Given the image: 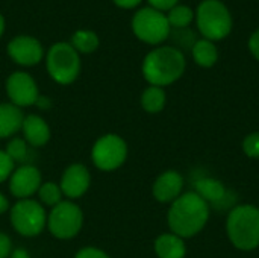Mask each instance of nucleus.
I'll return each mask as SVG.
<instances>
[{"label":"nucleus","instance_id":"9","mask_svg":"<svg viewBox=\"0 0 259 258\" xmlns=\"http://www.w3.org/2000/svg\"><path fill=\"white\" fill-rule=\"evenodd\" d=\"M127 158V144L117 134L102 135L93 146L91 160L103 172H112L123 166Z\"/></svg>","mask_w":259,"mask_h":258},{"label":"nucleus","instance_id":"12","mask_svg":"<svg viewBox=\"0 0 259 258\" xmlns=\"http://www.w3.org/2000/svg\"><path fill=\"white\" fill-rule=\"evenodd\" d=\"M41 173L35 166L24 164L9 176V192L17 199H29L41 187Z\"/></svg>","mask_w":259,"mask_h":258},{"label":"nucleus","instance_id":"7","mask_svg":"<svg viewBox=\"0 0 259 258\" xmlns=\"http://www.w3.org/2000/svg\"><path fill=\"white\" fill-rule=\"evenodd\" d=\"M135 36L147 44H159L170 36V24L164 12L153 8H141L132 18Z\"/></svg>","mask_w":259,"mask_h":258},{"label":"nucleus","instance_id":"24","mask_svg":"<svg viewBox=\"0 0 259 258\" xmlns=\"http://www.w3.org/2000/svg\"><path fill=\"white\" fill-rule=\"evenodd\" d=\"M8 157L15 163H23L27 157V144L23 138H12L8 146H6V151Z\"/></svg>","mask_w":259,"mask_h":258},{"label":"nucleus","instance_id":"2","mask_svg":"<svg viewBox=\"0 0 259 258\" xmlns=\"http://www.w3.org/2000/svg\"><path fill=\"white\" fill-rule=\"evenodd\" d=\"M184 53L171 46L158 47L149 52L143 61V76L155 87H165L176 82L185 71Z\"/></svg>","mask_w":259,"mask_h":258},{"label":"nucleus","instance_id":"34","mask_svg":"<svg viewBox=\"0 0 259 258\" xmlns=\"http://www.w3.org/2000/svg\"><path fill=\"white\" fill-rule=\"evenodd\" d=\"M11 258H29V254H27V251H24V249H15V251L12 252V257Z\"/></svg>","mask_w":259,"mask_h":258},{"label":"nucleus","instance_id":"5","mask_svg":"<svg viewBox=\"0 0 259 258\" xmlns=\"http://www.w3.org/2000/svg\"><path fill=\"white\" fill-rule=\"evenodd\" d=\"M46 67L55 82L68 85L80 73V56L70 43H55L46 55Z\"/></svg>","mask_w":259,"mask_h":258},{"label":"nucleus","instance_id":"8","mask_svg":"<svg viewBox=\"0 0 259 258\" xmlns=\"http://www.w3.org/2000/svg\"><path fill=\"white\" fill-rule=\"evenodd\" d=\"M49 231L61 240L73 239L79 234L83 225V213L74 202L61 201L55 205L47 219Z\"/></svg>","mask_w":259,"mask_h":258},{"label":"nucleus","instance_id":"28","mask_svg":"<svg viewBox=\"0 0 259 258\" xmlns=\"http://www.w3.org/2000/svg\"><path fill=\"white\" fill-rule=\"evenodd\" d=\"M178 2L179 0H149L150 8H153L156 11H161V12L170 11L171 8H175L178 5Z\"/></svg>","mask_w":259,"mask_h":258},{"label":"nucleus","instance_id":"17","mask_svg":"<svg viewBox=\"0 0 259 258\" xmlns=\"http://www.w3.org/2000/svg\"><path fill=\"white\" fill-rule=\"evenodd\" d=\"M155 252L159 258H185L187 246L184 239L173 233H167L155 240Z\"/></svg>","mask_w":259,"mask_h":258},{"label":"nucleus","instance_id":"21","mask_svg":"<svg viewBox=\"0 0 259 258\" xmlns=\"http://www.w3.org/2000/svg\"><path fill=\"white\" fill-rule=\"evenodd\" d=\"M70 44L76 49L77 53H93L97 50L100 41L96 32L90 29H79L71 35Z\"/></svg>","mask_w":259,"mask_h":258},{"label":"nucleus","instance_id":"11","mask_svg":"<svg viewBox=\"0 0 259 258\" xmlns=\"http://www.w3.org/2000/svg\"><path fill=\"white\" fill-rule=\"evenodd\" d=\"M6 52L14 62L24 67L36 65L44 56V49L41 43L29 35H18L12 38L6 46Z\"/></svg>","mask_w":259,"mask_h":258},{"label":"nucleus","instance_id":"3","mask_svg":"<svg viewBox=\"0 0 259 258\" xmlns=\"http://www.w3.org/2000/svg\"><path fill=\"white\" fill-rule=\"evenodd\" d=\"M226 233L231 243L240 251H253L259 246V208L238 205L226 219Z\"/></svg>","mask_w":259,"mask_h":258},{"label":"nucleus","instance_id":"10","mask_svg":"<svg viewBox=\"0 0 259 258\" xmlns=\"http://www.w3.org/2000/svg\"><path fill=\"white\" fill-rule=\"evenodd\" d=\"M6 93L12 105L32 106L39 97L38 85L33 78L26 71H15L6 79Z\"/></svg>","mask_w":259,"mask_h":258},{"label":"nucleus","instance_id":"36","mask_svg":"<svg viewBox=\"0 0 259 258\" xmlns=\"http://www.w3.org/2000/svg\"><path fill=\"white\" fill-rule=\"evenodd\" d=\"M258 208H259V207H258Z\"/></svg>","mask_w":259,"mask_h":258},{"label":"nucleus","instance_id":"15","mask_svg":"<svg viewBox=\"0 0 259 258\" xmlns=\"http://www.w3.org/2000/svg\"><path fill=\"white\" fill-rule=\"evenodd\" d=\"M21 131L24 140L33 148H41L50 140V128L47 122L36 114H29L24 117Z\"/></svg>","mask_w":259,"mask_h":258},{"label":"nucleus","instance_id":"27","mask_svg":"<svg viewBox=\"0 0 259 258\" xmlns=\"http://www.w3.org/2000/svg\"><path fill=\"white\" fill-rule=\"evenodd\" d=\"M74 258H111L105 251L88 246V248H82L80 251H77V254Z\"/></svg>","mask_w":259,"mask_h":258},{"label":"nucleus","instance_id":"30","mask_svg":"<svg viewBox=\"0 0 259 258\" xmlns=\"http://www.w3.org/2000/svg\"><path fill=\"white\" fill-rule=\"evenodd\" d=\"M249 49H250L252 55L259 61V29L252 33V36L249 40Z\"/></svg>","mask_w":259,"mask_h":258},{"label":"nucleus","instance_id":"31","mask_svg":"<svg viewBox=\"0 0 259 258\" xmlns=\"http://www.w3.org/2000/svg\"><path fill=\"white\" fill-rule=\"evenodd\" d=\"M112 2L121 9H132V8H137L143 0H112Z\"/></svg>","mask_w":259,"mask_h":258},{"label":"nucleus","instance_id":"32","mask_svg":"<svg viewBox=\"0 0 259 258\" xmlns=\"http://www.w3.org/2000/svg\"><path fill=\"white\" fill-rule=\"evenodd\" d=\"M35 105L38 108H41V109H47V108H50V100L47 97H44V96H39Z\"/></svg>","mask_w":259,"mask_h":258},{"label":"nucleus","instance_id":"26","mask_svg":"<svg viewBox=\"0 0 259 258\" xmlns=\"http://www.w3.org/2000/svg\"><path fill=\"white\" fill-rule=\"evenodd\" d=\"M14 172V161L5 151H0V182L6 181Z\"/></svg>","mask_w":259,"mask_h":258},{"label":"nucleus","instance_id":"35","mask_svg":"<svg viewBox=\"0 0 259 258\" xmlns=\"http://www.w3.org/2000/svg\"><path fill=\"white\" fill-rule=\"evenodd\" d=\"M3 32H5V17L0 14V36L3 35Z\"/></svg>","mask_w":259,"mask_h":258},{"label":"nucleus","instance_id":"18","mask_svg":"<svg viewBox=\"0 0 259 258\" xmlns=\"http://www.w3.org/2000/svg\"><path fill=\"white\" fill-rule=\"evenodd\" d=\"M194 192L208 204H217L222 202L226 196V189L222 184V181L215 179V178H202L199 181H196L194 184Z\"/></svg>","mask_w":259,"mask_h":258},{"label":"nucleus","instance_id":"20","mask_svg":"<svg viewBox=\"0 0 259 258\" xmlns=\"http://www.w3.org/2000/svg\"><path fill=\"white\" fill-rule=\"evenodd\" d=\"M165 100H167V96H165L164 88L161 87L150 85L141 94V106L146 113H150V114L161 113L165 106Z\"/></svg>","mask_w":259,"mask_h":258},{"label":"nucleus","instance_id":"33","mask_svg":"<svg viewBox=\"0 0 259 258\" xmlns=\"http://www.w3.org/2000/svg\"><path fill=\"white\" fill-rule=\"evenodd\" d=\"M8 210H9V201L6 199V196H5V195H2V193H0V214L6 213Z\"/></svg>","mask_w":259,"mask_h":258},{"label":"nucleus","instance_id":"23","mask_svg":"<svg viewBox=\"0 0 259 258\" xmlns=\"http://www.w3.org/2000/svg\"><path fill=\"white\" fill-rule=\"evenodd\" d=\"M38 196H39L41 202L46 204L47 207H55L61 202L62 192L56 182H44V184H41V187L38 190Z\"/></svg>","mask_w":259,"mask_h":258},{"label":"nucleus","instance_id":"4","mask_svg":"<svg viewBox=\"0 0 259 258\" xmlns=\"http://www.w3.org/2000/svg\"><path fill=\"white\" fill-rule=\"evenodd\" d=\"M197 27L205 40L219 41L232 30V17L229 9L220 0H203L196 14Z\"/></svg>","mask_w":259,"mask_h":258},{"label":"nucleus","instance_id":"6","mask_svg":"<svg viewBox=\"0 0 259 258\" xmlns=\"http://www.w3.org/2000/svg\"><path fill=\"white\" fill-rule=\"evenodd\" d=\"M11 225L20 236H39L47 225L46 210L33 199H20L11 208Z\"/></svg>","mask_w":259,"mask_h":258},{"label":"nucleus","instance_id":"1","mask_svg":"<svg viewBox=\"0 0 259 258\" xmlns=\"http://www.w3.org/2000/svg\"><path fill=\"white\" fill-rule=\"evenodd\" d=\"M209 219V204L203 201L196 192L181 195L171 202L167 214L168 228L181 239H191L197 236Z\"/></svg>","mask_w":259,"mask_h":258},{"label":"nucleus","instance_id":"16","mask_svg":"<svg viewBox=\"0 0 259 258\" xmlns=\"http://www.w3.org/2000/svg\"><path fill=\"white\" fill-rule=\"evenodd\" d=\"M23 111L9 103H0V138H8L18 132L23 126Z\"/></svg>","mask_w":259,"mask_h":258},{"label":"nucleus","instance_id":"29","mask_svg":"<svg viewBox=\"0 0 259 258\" xmlns=\"http://www.w3.org/2000/svg\"><path fill=\"white\" fill-rule=\"evenodd\" d=\"M11 248H12L11 239L5 233H0V258L9 257L11 255Z\"/></svg>","mask_w":259,"mask_h":258},{"label":"nucleus","instance_id":"13","mask_svg":"<svg viewBox=\"0 0 259 258\" xmlns=\"http://www.w3.org/2000/svg\"><path fill=\"white\" fill-rule=\"evenodd\" d=\"M91 184V176L83 164H71L65 169L61 178V192L70 199H79L87 193Z\"/></svg>","mask_w":259,"mask_h":258},{"label":"nucleus","instance_id":"14","mask_svg":"<svg viewBox=\"0 0 259 258\" xmlns=\"http://www.w3.org/2000/svg\"><path fill=\"white\" fill-rule=\"evenodd\" d=\"M182 189H184L182 175L176 170H167L156 178L152 187V193L158 202L168 204L176 201L182 195Z\"/></svg>","mask_w":259,"mask_h":258},{"label":"nucleus","instance_id":"22","mask_svg":"<svg viewBox=\"0 0 259 258\" xmlns=\"http://www.w3.org/2000/svg\"><path fill=\"white\" fill-rule=\"evenodd\" d=\"M194 18V14L193 11L185 6V5H176L175 8H171L168 11V15H167V20H168V24L170 27H176V29H184L187 27Z\"/></svg>","mask_w":259,"mask_h":258},{"label":"nucleus","instance_id":"25","mask_svg":"<svg viewBox=\"0 0 259 258\" xmlns=\"http://www.w3.org/2000/svg\"><path fill=\"white\" fill-rule=\"evenodd\" d=\"M243 151L250 158H259V132H252L243 140Z\"/></svg>","mask_w":259,"mask_h":258},{"label":"nucleus","instance_id":"19","mask_svg":"<svg viewBox=\"0 0 259 258\" xmlns=\"http://www.w3.org/2000/svg\"><path fill=\"white\" fill-rule=\"evenodd\" d=\"M191 52H193V58H194L196 64L200 65V67H205V68L212 67L217 62V59H219L217 47L209 40H199V41H196L193 49H191Z\"/></svg>","mask_w":259,"mask_h":258}]
</instances>
